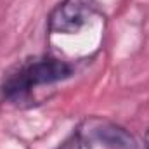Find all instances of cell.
I'll return each mask as SVG.
<instances>
[{"mask_svg": "<svg viewBox=\"0 0 149 149\" xmlns=\"http://www.w3.org/2000/svg\"><path fill=\"white\" fill-rule=\"evenodd\" d=\"M56 149H90V146H88V139L83 134L76 132L71 137H68L59 148H56Z\"/></svg>", "mask_w": 149, "mask_h": 149, "instance_id": "277c9868", "label": "cell"}, {"mask_svg": "<svg viewBox=\"0 0 149 149\" xmlns=\"http://www.w3.org/2000/svg\"><path fill=\"white\" fill-rule=\"evenodd\" d=\"M144 144H146V149H149V130L146 132V137H144Z\"/></svg>", "mask_w": 149, "mask_h": 149, "instance_id": "5b68a950", "label": "cell"}, {"mask_svg": "<svg viewBox=\"0 0 149 149\" xmlns=\"http://www.w3.org/2000/svg\"><path fill=\"white\" fill-rule=\"evenodd\" d=\"M73 74V66L56 57H35L21 63L7 74L2 83V97L9 102H23L30 99L31 92L42 85L63 81Z\"/></svg>", "mask_w": 149, "mask_h": 149, "instance_id": "6da1fadb", "label": "cell"}, {"mask_svg": "<svg viewBox=\"0 0 149 149\" xmlns=\"http://www.w3.org/2000/svg\"><path fill=\"white\" fill-rule=\"evenodd\" d=\"M88 132H81L85 137L92 135L94 139L101 141L106 146L118 149H135L134 137L121 127L113 125L108 121H88Z\"/></svg>", "mask_w": 149, "mask_h": 149, "instance_id": "3957f363", "label": "cell"}, {"mask_svg": "<svg viewBox=\"0 0 149 149\" xmlns=\"http://www.w3.org/2000/svg\"><path fill=\"white\" fill-rule=\"evenodd\" d=\"M95 12V0H63L49 16V31L63 35L78 33Z\"/></svg>", "mask_w": 149, "mask_h": 149, "instance_id": "7a4b0ae2", "label": "cell"}]
</instances>
